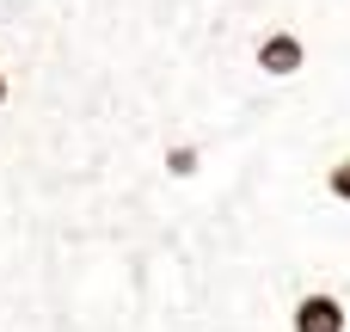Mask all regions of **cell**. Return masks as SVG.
Listing matches in <instances>:
<instances>
[{"instance_id": "cell-4", "label": "cell", "mask_w": 350, "mask_h": 332, "mask_svg": "<svg viewBox=\"0 0 350 332\" xmlns=\"http://www.w3.org/2000/svg\"><path fill=\"white\" fill-rule=\"evenodd\" d=\"M326 191H332L338 203H350V154H345V160H332V173H326Z\"/></svg>"}, {"instance_id": "cell-2", "label": "cell", "mask_w": 350, "mask_h": 332, "mask_svg": "<svg viewBox=\"0 0 350 332\" xmlns=\"http://www.w3.org/2000/svg\"><path fill=\"white\" fill-rule=\"evenodd\" d=\"M350 314L338 296H326V290H314V296H301L295 302V332H345Z\"/></svg>"}, {"instance_id": "cell-1", "label": "cell", "mask_w": 350, "mask_h": 332, "mask_svg": "<svg viewBox=\"0 0 350 332\" xmlns=\"http://www.w3.org/2000/svg\"><path fill=\"white\" fill-rule=\"evenodd\" d=\"M258 68H265L271 80H295V74L308 68V43H301L295 31H265V37H258Z\"/></svg>"}, {"instance_id": "cell-3", "label": "cell", "mask_w": 350, "mask_h": 332, "mask_svg": "<svg viewBox=\"0 0 350 332\" xmlns=\"http://www.w3.org/2000/svg\"><path fill=\"white\" fill-rule=\"evenodd\" d=\"M197 160H203V154H197L191 142H178V148H166V173H172V179H191V173H197Z\"/></svg>"}, {"instance_id": "cell-5", "label": "cell", "mask_w": 350, "mask_h": 332, "mask_svg": "<svg viewBox=\"0 0 350 332\" xmlns=\"http://www.w3.org/2000/svg\"><path fill=\"white\" fill-rule=\"evenodd\" d=\"M0 105H6V74H0Z\"/></svg>"}]
</instances>
